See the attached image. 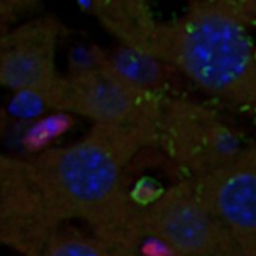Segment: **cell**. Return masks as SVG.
I'll list each match as a JSON object with an SVG mask.
<instances>
[{"mask_svg":"<svg viewBox=\"0 0 256 256\" xmlns=\"http://www.w3.org/2000/svg\"><path fill=\"white\" fill-rule=\"evenodd\" d=\"M36 256H112V254L94 236L58 231Z\"/></svg>","mask_w":256,"mask_h":256,"instance_id":"obj_8","label":"cell"},{"mask_svg":"<svg viewBox=\"0 0 256 256\" xmlns=\"http://www.w3.org/2000/svg\"><path fill=\"white\" fill-rule=\"evenodd\" d=\"M192 183L243 256H256V147Z\"/></svg>","mask_w":256,"mask_h":256,"instance_id":"obj_6","label":"cell"},{"mask_svg":"<svg viewBox=\"0 0 256 256\" xmlns=\"http://www.w3.org/2000/svg\"><path fill=\"white\" fill-rule=\"evenodd\" d=\"M156 134L158 124H93L74 144L22 162L58 228L81 220L108 249H118L134 240L140 213L128 186V170Z\"/></svg>","mask_w":256,"mask_h":256,"instance_id":"obj_1","label":"cell"},{"mask_svg":"<svg viewBox=\"0 0 256 256\" xmlns=\"http://www.w3.org/2000/svg\"><path fill=\"white\" fill-rule=\"evenodd\" d=\"M152 54L208 96L256 110V0L200 2L156 20Z\"/></svg>","mask_w":256,"mask_h":256,"instance_id":"obj_2","label":"cell"},{"mask_svg":"<svg viewBox=\"0 0 256 256\" xmlns=\"http://www.w3.org/2000/svg\"><path fill=\"white\" fill-rule=\"evenodd\" d=\"M60 28L57 20L40 16L0 32V86L21 93L58 80L56 54Z\"/></svg>","mask_w":256,"mask_h":256,"instance_id":"obj_7","label":"cell"},{"mask_svg":"<svg viewBox=\"0 0 256 256\" xmlns=\"http://www.w3.org/2000/svg\"><path fill=\"white\" fill-rule=\"evenodd\" d=\"M138 237L164 242L176 256H243L192 182L159 192L140 208Z\"/></svg>","mask_w":256,"mask_h":256,"instance_id":"obj_3","label":"cell"},{"mask_svg":"<svg viewBox=\"0 0 256 256\" xmlns=\"http://www.w3.org/2000/svg\"><path fill=\"white\" fill-rule=\"evenodd\" d=\"M36 8L32 2H16V0H0V32L12 27L28 9Z\"/></svg>","mask_w":256,"mask_h":256,"instance_id":"obj_9","label":"cell"},{"mask_svg":"<svg viewBox=\"0 0 256 256\" xmlns=\"http://www.w3.org/2000/svg\"><path fill=\"white\" fill-rule=\"evenodd\" d=\"M162 99L116 74L104 57L63 78L60 112L86 117L93 124L156 126Z\"/></svg>","mask_w":256,"mask_h":256,"instance_id":"obj_4","label":"cell"},{"mask_svg":"<svg viewBox=\"0 0 256 256\" xmlns=\"http://www.w3.org/2000/svg\"><path fill=\"white\" fill-rule=\"evenodd\" d=\"M3 243V238H2V232H0V244Z\"/></svg>","mask_w":256,"mask_h":256,"instance_id":"obj_10","label":"cell"},{"mask_svg":"<svg viewBox=\"0 0 256 256\" xmlns=\"http://www.w3.org/2000/svg\"><path fill=\"white\" fill-rule=\"evenodd\" d=\"M156 140L195 180L242 150L234 132L220 117L204 105L180 98L162 100Z\"/></svg>","mask_w":256,"mask_h":256,"instance_id":"obj_5","label":"cell"}]
</instances>
